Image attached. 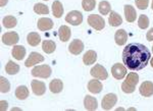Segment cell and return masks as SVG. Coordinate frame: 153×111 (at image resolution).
<instances>
[{
	"label": "cell",
	"instance_id": "24",
	"mask_svg": "<svg viewBox=\"0 0 153 111\" xmlns=\"http://www.w3.org/2000/svg\"><path fill=\"white\" fill-rule=\"evenodd\" d=\"M55 49H56L55 42L50 41V40H46V41H43V43H42V50H43L45 53L51 54L55 51Z\"/></svg>",
	"mask_w": 153,
	"mask_h": 111
},
{
	"label": "cell",
	"instance_id": "1",
	"mask_svg": "<svg viewBox=\"0 0 153 111\" xmlns=\"http://www.w3.org/2000/svg\"><path fill=\"white\" fill-rule=\"evenodd\" d=\"M151 59V52L145 45L140 43H131L123 51L124 64L131 70H141L146 67Z\"/></svg>",
	"mask_w": 153,
	"mask_h": 111
},
{
	"label": "cell",
	"instance_id": "26",
	"mask_svg": "<svg viewBox=\"0 0 153 111\" xmlns=\"http://www.w3.org/2000/svg\"><path fill=\"white\" fill-rule=\"evenodd\" d=\"M29 90L26 86H19L16 90V96L19 100H25L29 97Z\"/></svg>",
	"mask_w": 153,
	"mask_h": 111
},
{
	"label": "cell",
	"instance_id": "19",
	"mask_svg": "<svg viewBox=\"0 0 153 111\" xmlns=\"http://www.w3.org/2000/svg\"><path fill=\"white\" fill-rule=\"evenodd\" d=\"M125 16H126V19L129 23H133V21H136L137 18V13H136V9L133 7L132 5H125Z\"/></svg>",
	"mask_w": 153,
	"mask_h": 111
},
{
	"label": "cell",
	"instance_id": "14",
	"mask_svg": "<svg viewBox=\"0 0 153 111\" xmlns=\"http://www.w3.org/2000/svg\"><path fill=\"white\" fill-rule=\"evenodd\" d=\"M84 106H85L86 110L94 111L97 109L98 102L96 100V98L92 97V96H86L85 99H84Z\"/></svg>",
	"mask_w": 153,
	"mask_h": 111
},
{
	"label": "cell",
	"instance_id": "10",
	"mask_svg": "<svg viewBox=\"0 0 153 111\" xmlns=\"http://www.w3.org/2000/svg\"><path fill=\"white\" fill-rule=\"evenodd\" d=\"M68 50L74 55H79L84 50V43L79 39H76V40L71 41V43L68 46Z\"/></svg>",
	"mask_w": 153,
	"mask_h": 111
},
{
	"label": "cell",
	"instance_id": "18",
	"mask_svg": "<svg viewBox=\"0 0 153 111\" xmlns=\"http://www.w3.org/2000/svg\"><path fill=\"white\" fill-rule=\"evenodd\" d=\"M114 40L115 43L120 46H123L127 43L128 40V34L125 30H117L115 32V35H114Z\"/></svg>",
	"mask_w": 153,
	"mask_h": 111
},
{
	"label": "cell",
	"instance_id": "16",
	"mask_svg": "<svg viewBox=\"0 0 153 111\" xmlns=\"http://www.w3.org/2000/svg\"><path fill=\"white\" fill-rule=\"evenodd\" d=\"M103 89V86L97 78H94V80H91L90 82L88 83V90L90 91L92 94H99Z\"/></svg>",
	"mask_w": 153,
	"mask_h": 111
},
{
	"label": "cell",
	"instance_id": "23",
	"mask_svg": "<svg viewBox=\"0 0 153 111\" xmlns=\"http://www.w3.org/2000/svg\"><path fill=\"white\" fill-rule=\"evenodd\" d=\"M52 13L55 18H61L63 14V6L60 1L55 0L52 3Z\"/></svg>",
	"mask_w": 153,
	"mask_h": 111
},
{
	"label": "cell",
	"instance_id": "27",
	"mask_svg": "<svg viewBox=\"0 0 153 111\" xmlns=\"http://www.w3.org/2000/svg\"><path fill=\"white\" fill-rule=\"evenodd\" d=\"M2 24H3V26L5 27V28L12 29V28H14V27L16 26V24H18V21H16V18H14V16H5V18H3V21H2Z\"/></svg>",
	"mask_w": 153,
	"mask_h": 111
},
{
	"label": "cell",
	"instance_id": "25",
	"mask_svg": "<svg viewBox=\"0 0 153 111\" xmlns=\"http://www.w3.org/2000/svg\"><path fill=\"white\" fill-rule=\"evenodd\" d=\"M27 41H28L29 45L35 47L37 45H39V43L41 42V37L38 33L32 32V33H30L28 37H27Z\"/></svg>",
	"mask_w": 153,
	"mask_h": 111
},
{
	"label": "cell",
	"instance_id": "3",
	"mask_svg": "<svg viewBox=\"0 0 153 111\" xmlns=\"http://www.w3.org/2000/svg\"><path fill=\"white\" fill-rule=\"evenodd\" d=\"M88 24H90L93 29L97 30V31H101L104 29L105 21L104 18L98 14H91L88 16Z\"/></svg>",
	"mask_w": 153,
	"mask_h": 111
},
{
	"label": "cell",
	"instance_id": "28",
	"mask_svg": "<svg viewBox=\"0 0 153 111\" xmlns=\"http://www.w3.org/2000/svg\"><path fill=\"white\" fill-rule=\"evenodd\" d=\"M5 70L8 75H16V73H18L19 71V65L16 64V63H14L13 61L9 60L5 66Z\"/></svg>",
	"mask_w": 153,
	"mask_h": 111
},
{
	"label": "cell",
	"instance_id": "7",
	"mask_svg": "<svg viewBox=\"0 0 153 111\" xmlns=\"http://www.w3.org/2000/svg\"><path fill=\"white\" fill-rule=\"evenodd\" d=\"M111 73L113 78L117 80H122L127 75V68L120 63H115L111 68Z\"/></svg>",
	"mask_w": 153,
	"mask_h": 111
},
{
	"label": "cell",
	"instance_id": "20",
	"mask_svg": "<svg viewBox=\"0 0 153 111\" xmlns=\"http://www.w3.org/2000/svg\"><path fill=\"white\" fill-rule=\"evenodd\" d=\"M49 89L50 91L54 94H58L62 91L63 89V83L62 81L58 80V78H54L50 82V85H49Z\"/></svg>",
	"mask_w": 153,
	"mask_h": 111
},
{
	"label": "cell",
	"instance_id": "38",
	"mask_svg": "<svg viewBox=\"0 0 153 111\" xmlns=\"http://www.w3.org/2000/svg\"><path fill=\"white\" fill-rule=\"evenodd\" d=\"M0 105H1L0 109H1L2 111H4V110H6V109H7V102H5V101L2 100L1 102H0Z\"/></svg>",
	"mask_w": 153,
	"mask_h": 111
},
{
	"label": "cell",
	"instance_id": "43",
	"mask_svg": "<svg viewBox=\"0 0 153 111\" xmlns=\"http://www.w3.org/2000/svg\"><path fill=\"white\" fill-rule=\"evenodd\" d=\"M152 51H153V47H152Z\"/></svg>",
	"mask_w": 153,
	"mask_h": 111
},
{
	"label": "cell",
	"instance_id": "35",
	"mask_svg": "<svg viewBox=\"0 0 153 111\" xmlns=\"http://www.w3.org/2000/svg\"><path fill=\"white\" fill-rule=\"evenodd\" d=\"M122 90L124 91L125 93L127 94H131V93H134L135 90H136V87L135 86H132V85H129L128 83L124 82L122 84Z\"/></svg>",
	"mask_w": 153,
	"mask_h": 111
},
{
	"label": "cell",
	"instance_id": "13",
	"mask_svg": "<svg viewBox=\"0 0 153 111\" xmlns=\"http://www.w3.org/2000/svg\"><path fill=\"white\" fill-rule=\"evenodd\" d=\"M53 21L51 18H41L38 21V24H37V27L40 31H48V30H51L53 28Z\"/></svg>",
	"mask_w": 153,
	"mask_h": 111
},
{
	"label": "cell",
	"instance_id": "15",
	"mask_svg": "<svg viewBox=\"0 0 153 111\" xmlns=\"http://www.w3.org/2000/svg\"><path fill=\"white\" fill-rule=\"evenodd\" d=\"M97 60V54L94 50H89L87 51L83 56V62L86 65H92L94 64Z\"/></svg>",
	"mask_w": 153,
	"mask_h": 111
},
{
	"label": "cell",
	"instance_id": "36",
	"mask_svg": "<svg viewBox=\"0 0 153 111\" xmlns=\"http://www.w3.org/2000/svg\"><path fill=\"white\" fill-rule=\"evenodd\" d=\"M135 3L137 5V8L141 9V10H144L148 7V4H149V0H135Z\"/></svg>",
	"mask_w": 153,
	"mask_h": 111
},
{
	"label": "cell",
	"instance_id": "21",
	"mask_svg": "<svg viewBox=\"0 0 153 111\" xmlns=\"http://www.w3.org/2000/svg\"><path fill=\"white\" fill-rule=\"evenodd\" d=\"M71 29L68 28V26H61L60 28L58 30V36H59V39L60 41L62 42H66L70 40L71 38Z\"/></svg>",
	"mask_w": 153,
	"mask_h": 111
},
{
	"label": "cell",
	"instance_id": "29",
	"mask_svg": "<svg viewBox=\"0 0 153 111\" xmlns=\"http://www.w3.org/2000/svg\"><path fill=\"white\" fill-rule=\"evenodd\" d=\"M98 9H99V12L102 16H107L110 12V10H111V6H110L109 2L101 1L99 5H98Z\"/></svg>",
	"mask_w": 153,
	"mask_h": 111
},
{
	"label": "cell",
	"instance_id": "41",
	"mask_svg": "<svg viewBox=\"0 0 153 111\" xmlns=\"http://www.w3.org/2000/svg\"><path fill=\"white\" fill-rule=\"evenodd\" d=\"M151 6H152V9H153V0H152V5Z\"/></svg>",
	"mask_w": 153,
	"mask_h": 111
},
{
	"label": "cell",
	"instance_id": "33",
	"mask_svg": "<svg viewBox=\"0 0 153 111\" xmlns=\"http://www.w3.org/2000/svg\"><path fill=\"white\" fill-rule=\"evenodd\" d=\"M138 26L142 30L147 29L148 27H149V18H148L145 14H141V16H139V19H138Z\"/></svg>",
	"mask_w": 153,
	"mask_h": 111
},
{
	"label": "cell",
	"instance_id": "11",
	"mask_svg": "<svg viewBox=\"0 0 153 111\" xmlns=\"http://www.w3.org/2000/svg\"><path fill=\"white\" fill-rule=\"evenodd\" d=\"M42 61H44V57L41 54L37 53V52H32L30 54L29 58L27 59L26 62H25V65H26L27 67H31V66L35 65L39 62H42Z\"/></svg>",
	"mask_w": 153,
	"mask_h": 111
},
{
	"label": "cell",
	"instance_id": "37",
	"mask_svg": "<svg viewBox=\"0 0 153 111\" xmlns=\"http://www.w3.org/2000/svg\"><path fill=\"white\" fill-rule=\"evenodd\" d=\"M146 38H147V40L149 41V42L153 41V28H152V29H150L149 31H148Z\"/></svg>",
	"mask_w": 153,
	"mask_h": 111
},
{
	"label": "cell",
	"instance_id": "39",
	"mask_svg": "<svg viewBox=\"0 0 153 111\" xmlns=\"http://www.w3.org/2000/svg\"><path fill=\"white\" fill-rule=\"evenodd\" d=\"M7 1H8V0H0V6H1V7L5 6L6 3H7Z\"/></svg>",
	"mask_w": 153,
	"mask_h": 111
},
{
	"label": "cell",
	"instance_id": "31",
	"mask_svg": "<svg viewBox=\"0 0 153 111\" xmlns=\"http://www.w3.org/2000/svg\"><path fill=\"white\" fill-rule=\"evenodd\" d=\"M126 83H128L129 85H132V86H137L138 82H139V75H138V73H131L129 75H127V78H126L125 80Z\"/></svg>",
	"mask_w": 153,
	"mask_h": 111
},
{
	"label": "cell",
	"instance_id": "17",
	"mask_svg": "<svg viewBox=\"0 0 153 111\" xmlns=\"http://www.w3.org/2000/svg\"><path fill=\"white\" fill-rule=\"evenodd\" d=\"M11 54L16 60H23L26 56V48L22 45H16L12 48Z\"/></svg>",
	"mask_w": 153,
	"mask_h": 111
},
{
	"label": "cell",
	"instance_id": "6",
	"mask_svg": "<svg viewBox=\"0 0 153 111\" xmlns=\"http://www.w3.org/2000/svg\"><path fill=\"white\" fill-rule=\"evenodd\" d=\"M65 21L66 23L73 26H79L83 23V14L78 10H73L68 13V16H65Z\"/></svg>",
	"mask_w": 153,
	"mask_h": 111
},
{
	"label": "cell",
	"instance_id": "2",
	"mask_svg": "<svg viewBox=\"0 0 153 111\" xmlns=\"http://www.w3.org/2000/svg\"><path fill=\"white\" fill-rule=\"evenodd\" d=\"M52 70L51 67L47 64L43 65H38L35 66L32 70V75L35 78H48L51 75Z\"/></svg>",
	"mask_w": 153,
	"mask_h": 111
},
{
	"label": "cell",
	"instance_id": "40",
	"mask_svg": "<svg viewBox=\"0 0 153 111\" xmlns=\"http://www.w3.org/2000/svg\"><path fill=\"white\" fill-rule=\"evenodd\" d=\"M151 66L153 67V57H151Z\"/></svg>",
	"mask_w": 153,
	"mask_h": 111
},
{
	"label": "cell",
	"instance_id": "4",
	"mask_svg": "<svg viewBox=\"0 0 153 111\" xmlns=\"http://www.w3.org/2000/svg\"><path fill=\"white\" fill-rule=\"evenodd\" d=\"M117 97L115 94L109 93L107 95H105L102 99V102H101V106H102L103 110H110L112 109V107L117 104Z\"/></svg>",
	"mask_w": 153,
	"mask_h": 111
},
{
	"label": "cell",
	"instance_id": "8",
	"mask_svg": "<svg viewBox=\"0 0 153 111\" xmlns=\"http://www.w3.org/2000/svg\"><path fill=\"white\" fill-rule=\"evenodd\" d=\"M3 44H5L7 46H11V45H16V43L19 40V37L16 33L14 32H8V33H5L1 38Z\"/></svg>",
	"mask_w": 153,
	"mask_h": 111
},
{
	"label": "cell",
	"instance_id": "5",
	"mask_svg": "<svg viewBox=\"0 0 153 111\" xmlns=\"http://www.w3.org/2000/svg\"><path fill=\"white\" fill-rule=\"evenodd\" d=\"M90 73L93 78H97V80H106L108 78V73L107 70L104 68V66H102L101 64H96L95 66H93L90 70Z\"/></svg>",
	"mask_w": 153,
	"mask_h": 111
},
{
	"label": "cell",
	"instance_id": "22",
	"mask_svg": "<svg viewBox=\"0 0 153 111\" xmlns=\"http://www.w3.org/2000/svg\"><path fill=\"white\" fill-rule=\"evenodd\" d=\"M108 23H109L111 27H118L120 24H123V18L117 12L111 11L109 18H108Z\"/></svg>",
	"mask_w": 153,
	"mask_h": 111
},
{
	"label": "cell",
	"instance_id": "12",
	"mask_svg": "<svg viewBox=\"0 0 153 111\" xmlns=\"http://www.w3.org/2000/svg\"><path fill=\"white\" fill-rule=\"evenodd\" d=\"M139 91L140 94L144 97H151L153 95V83L149 82V81L142 83L139 88Z\"/></svg>",
	"mask_w": 153,
	"mask_h": 111
},
{
	"label": "cell",
	"instance_id": "32",
	"mask_svg": "<svg viewBox=\"0 0 153 111\" xmlns=\"http://www.w3.org/2000/svg\"><path fill=\"white\" fill-rule=\"evenodd\" d=\"M96 0H83L82 6L85 11H91L95 8Z\"/></svg>",
	"mask_w": 153,
	"mask_h": 111
},
{
	"label": "cell",
	"instance_id": "42",
	"mask_svg": "<svg viewBox=\"0 0 153 111\" xmlns=\"http://www.w3.org/2000/svg\"><path fill=\"white\" fill-rule=\"evenodd\" d=\"M44 1H48V0H44Z\"/></svg>",
	"mask_w": 153,
	"mask_h": 111
},
{
	"label": "cell",
	"instance_id": "30",
	"mask_svg": "<svg viewBox=\"0 0 153 111\" xmlns=\"http://www.w3.org/2000/svg\"><path fill=\"white\" fill-rule=\"evenodd\" d=\"M34 11L37 14H48L49 13V8L47 5H45L44 3H36L34 5Z\"/></svg>",
	"mask_w": 153,
	"mask_h": 111
},
{
	"label": "cell",
	"instance_id": "9",
	"mask_svg": "<svg viewBox=\"0 0 153 111\" xmlns=\"http://www.w3.org/2000/svg\"><path fill=\"white\" fill-rule=\"evenodd\" d=\"M31 86H32L33 93L37 96H42V95H44L46 92V86L43 82H40V81H37V80H33L31 83Z\"/></svg>",
	"mask_w": 153,
	"mask_h": 111
},
{
	"label": "cell",
	"instance_id": "34",
	"mask_svg": "<svg viewBox=\"0 0 153 111\" xmlns=\"http://www.w3.org/2000/svg\"><path fill=\"white\" fill-rule=\"evenodd\" d=\"M0 90L2 93H8L10 90V84L4 76L0 78Z\"/></svg>",
	"mask_w": 153,
	"mask_h": 111
}]
</instances>
